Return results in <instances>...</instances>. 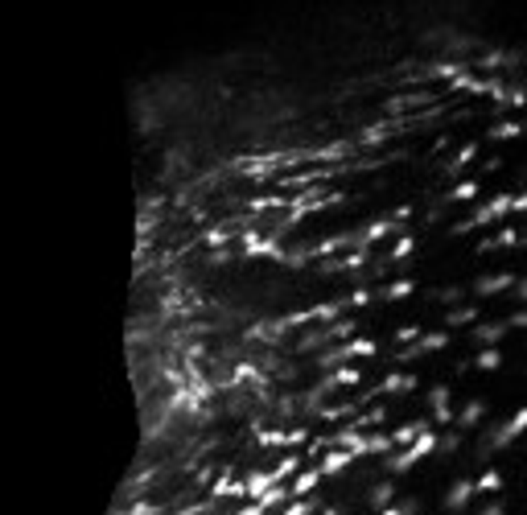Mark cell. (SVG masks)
I'll return each instance as SVG.
<instances>
[{"mask_svg":"<svg viewBox=\"0 0 527 515\" xmlns=\"http://www.w3.org/2000/svg\"><path fill=\"white\" fill-rule=\"evenodd\" d=\"M515 211V194H495L490 202H482L478 211L470 214V227H486V223H499Z\"/></svg>","mask_w":527,"mask_h":515,"instance_id":"obj_1","label":"cell"},{"mask_svg":"<svg viewBox=\"0 0 527 515\" xmlns=\"http://www.w3.org/2000/svg\"><path fill=\"white\" fill-rule=\"evenodd\" d=\"M355 462H359V453H350V449H342V445H330V449L321 453V462H317V466H321V474H326V478H338L342 470H350Z\"/></svg>","mask_w":527,"mask_h":515,"instance_id":"obj_2","label":"cell"},{"mask_svg":"<svg viewBox=\"0 0 527 515\" xmlns=\"http://www.w3.org/2000/svg\"><path fill=\"white\" fill-rule=\"evenodd\" d=\"M429 404H432V424H454V408H449V388L445 383H432L429 388Z\"/></svg>","mask_w":527,"mask_h":515,"instance_id":"obj_3","label":"cell"},{"mask_svg":"<svg viewBox=\"0 0 527 515\" xmlns=\"http://www.w3.org/2000/svg\"><path fill=\"white\" fill-rule=\"evenodd\" d=\"M474 494H478V482H470V478H461V482H454V487H449V494H445V511H449V515L466 511Z\"/></svg>","mask_w":527,"mask_h":515,"instance_id":"obj_4","label":"cell"},{"mask_svg":"<svg viewBox=\"0 0 527 515\" xmlns=\"http://www.w3.org/2000/svg\"><path fill=\"white\" fill-rule=\"evenodd\" d=\"M416 388H420V379H416V375L391 371V375H384V379L375 383V396H396V392H416Z\"/></svg>","mask_w":527,"mask_h":515,"instance_id":"obj_5","label":"cell"},{"mask_svg":"<svg viewBox=\"0 0 527 515\" xmlns=\"http://www.w3.org/2000/svg\"><path fill=\"white\" fill-rule=\"evenodd\" d=\"M326 474H321V466H305L292 482H288V491H292V499H309L313 491H317V482H321Z\"/></svg>","mask_w":527,"mask_h":515,"instance_id":"obj_6","label":"cell"},{"mask_svg":"<svg viewBox=\"0 0 527 515\" xmlns=\"http://www.w3.org/2000/svg\"><path fill=\"white\" fill-rule=\"evenodd\" d=\"M511 334V322H482V326L470 330V338L478 342V347H499V338Z\"/></svg>","mask_w":527,"mask_h":515,"instance_id":"obj_7","label":"cell"},{"mask_svg":"<svg viewBox=\"0 0 527 515\" xmlns=\"http://www.w3.org/2000/svg\"><path fill=\"white\" fill-rule=\"evenodd\" d=\"M515 277L511 272H495V277H478L474 281V297H495V293H503V289H515Z\"/></svg>","mask_w":527,"mask_h":515,"instance_id":"obj_8","label":"cell"},{"mask_svg":"<svg viewBox=\"0 0 527 515\" xmlns=\"http://www.w3.org/2000/svg\"><path fill=\"white\" fill-rule=\"evenodd\" d=\"M478 157V141H466L461 149H457L454 157H449V165H445V178H454V182H461V169Z\"/></svg>","mask_w":527,"mask_h":515,"instance_id":"obj_9","label":"cell"},{"mask_svg":"<svg viewBox=\"0 0 527 515\" xmlns=\"http://www.w3.org/2000/svg\"><path fill=\"white\" fill-rule=\"evenodd\" d=\"M276 487V478H272V470L264 474V470H247V503H260L264 494Z\"/></svg>","mask_w":527,"mask_h":515,"instance_id":"obj_10","label":"cell"},{"mask_svg":"<svg viewBox=\"0 0 527 515\" xmlns=\"http://www.w3.org/2000/svg\"><path fill=\"white\" fill-rule=\"evenodd\" d=\"M391 503H396V482H375V487H371V494H367V507L379 515V511H387Z\"/></svg>","mask_w":527,"mask_h":515,"instance_id":"obj_11","label":"cell"},{"mask_svg":"<svg viewBox=\"0 0 527 515\" xmlns=\"http://www.w3.org/2000/svg\"><path fill=\"white\" fill-rule=\"evenodd\" d=\"M527 132V124H519V120H499V124H490V141H519Z\"/></svg>","mask_w":527,"mask_h":515,"instance_id":"obj_12","label":"cell"},{"mask_svg":"<svg viewBox=\"0 0 527 515\" xmlns=\"http://www.w3.org/2000/svg\"><path fill=\"white\" fill-rule=\"evenodd\" d=\"M437 445H441V437H437L432 429H425V433H420L416 441L408 445V458H412V462H420L425 453H437Z\"/></svg>","mask_w":527,"mask_h":515,"instance_id":"obj_13","label":"cell"},{"mask_svg":"<svg viewBox=\"0 0 527 515\" xmlns=\"http://www.w3.org/2000/svg\"><path fill=\"white\" fill-rule=\"evenodd\" d=\"M470 322H478V305H457V309L445 313V326L449 330H461V326H470Z\"/></svg>","mask_w":527,"mask_h":515,"instance_id":"obj_14","label":"cell"},{"mask_svg":"<svg viewBox=\"0 0 527 515\" xmlns=\"http://www.w3.org/2000/svg\"><path fill=\"white\" fill-rule=\"evenodd\" d=\"M412 293H416V284L408 281V277H400V281H391V284H384V289H379V297H384V301H408Z\"/></svg>","mask_w":527,"mask_h":515,"instance_id":"obj_15","label":"cell"},{"mask_svg":"<svg viewBox=\"0 0 527 515\" xmlns=\"http://www.w3.org/2000/svg\"><path fill=\"white\" fill-rule=\"evenodd\" d=\"M425 429H429V421H408L404 429H396V433H391V441H396V449H408V445L416 441Z\"/></svg>","mask_w":527,"mask_h":515,"instance_id":"obj_16","label":"cell"},{"mask_svg":"<svg viewBox=\"0 0 527 515\" xmlns=\"http://www.w3.org/2000/svg\"><path fill=\"white\" fill-rule=\"evenodd\" d=\"M499 367H503V351L499 347H482L474 354V371H499Z\"/></svg>","mask_w":527,"mask_h":515,"instance_id":"obj_17","label":"cell"},{"mask_svg":"<svg viewBox=\"0 0 527 515\" xmlns=\"http://www.w3.org/2000/svg\"><path fill=\"white\" fill-rule=\"evenodd\" d=\"M482 417H486V400H470V404L457 412V424H461V429H474V424H482Z\"/></svg>","mask_w":527,"mask_h":515,"instance_id":"obj_18","label":"cell"},{"mask_svg":"<svg viewBox=\"0 0 527 515\" xmlns=\"http://www.w3.org/2000/svg\"><path fill=\"white\" fill-rule=\"evenodd\" d=\"M321 507H326V503H321L317 494H309V499H292L280 515H321Z\"/></svg>","mask_w":527,"mask_h":515,"instance_id":"obj_19","label":"cell"},{"mask_svg":"<svg viewBox=\"0 0 527 515\" xmlns=\"http://www.w3.org/2000/svg\"><path fill=\"white\" fill-rule=\"evenodd\" d=\"M445 198H449V202H474V198H478V182H474V178H466V182H454Z\"/></svg>","mask_w":527,"mask_h":515,"instance_id":"obj_20","label":"cell"},{"mask_svg":"<svg viewBox=\"0 0 527 515\" xmlns=\"http://www.w3.org/2000/svg\"><path fill=\"white\" fill-rule=\"evenodd\" d=\"M375 453H396V441L387 433H367V458H375Z\"/></svg>","mask_w":527,"mask_h":515,"instance_id":"obj_21","label":"cell"},{"mask_svg":"<svg viewBox=\"0 0 527 515\" xmlns=\"http://www.w3.org/2000/svg\"><path fill=\"white\" fill-rule=\"evenodd\" d=\"M355 330H359V322H355V318H338L334 326H330V338H334V342H350V338H355Z\"/></svg>","mask_w":527,"mask_h":515,"instance_id":"obj_22","label":"cell"},{"mask_svg":"<svg viewBox=\"0 0 527 515\" xmlns=\"http://www.w3.org/2000/svg\"><path fill=\"white\" fill-rule=\"evenodd\" d=\"M412 252H416V239H412V235H400V239H396V248H391V252H387V260H391V264H400V260H408L412 256Z\"/></svg>","mask_w":527,"mask_h":515,"instance_id":"obj_23","label":"cell"},{"mask_svg":"<svg viewBox=\"0 0 527 515\" xmlns=\"http://www.w3.org/2000/svg\"><path fill=\"white\" fill-rule=\"evenodd\" d=\"M495 491H503V474H499V470H482L478 474V494H495Z\"/></svg>","mask_w":527,"mask_h":515,"instance_id":"obj_24","label":"cell"},{"mask_svg":"<svg viewBox=\"0 0 527 515\" xmlns=\"http://www.w3.org/2000/svg\"><path fill=\"white\" fill-rule=\"evenodd\" d=\"M330 375H334L338 388H359V383H362V371H359V367H338V371H330Z\"/></svg>","mask_w":527,"mask_h":515,"instance_id":"obj_25","label":"cell"},{"mask_svg":"<svg viewBox=\"0 0 527 515\" xmlns=\"http://www.w3.org/2000/svg\"><path fill=\"white\" fill-rule=\"evenodd\" d=\"M420 347H425V351H445V347H449V330H432V334H420Z\"/></svg>","mask_w":527,"mask_h":515,"instance_id":"obj_26","label":"cell"},{"mask_svg":"<svg viewBox=\"0 0 527 515\" xmlns=\"http://www.w3.org/2000/svg\"><path fill=\"white\" fill-rule=\"evenodd\" d=\"M495 235H499V248H515V243H523V231H515V227H507V223Z\"/></svg>","mask_w":527,"mask_h":515,"instance_id":"obj_27","label":"cell"},{"mask_svg":"<svg viewBox=\"0 0 527 515\" xmlns=\"http://www.w3.org/2000/svg\"><path fill=\"white\" fill-rule=\"evenodd\" d=\"M260 445H288V429H260Z\"/></svg>","mask_w":527,"mask_h":515,"instance_id":"obj_28","label":"cell"},{"mask_svg":"<svg viewBox=\"0 0 527 515\" xmlns=\"http://www.w3.org/2000/svg\"><path fill=\"white\" fill-rule=\"evenodd\" d=\"M416 338H420V326H416V322H408V326L396 330V342H404V347H408V342H416Z\"/></svg>","mask_w":527,"mask_h":515,"instance_id":"obj_29","label":"cell"},{"mask_svg":"<svg viewBox=\"0 0 527 515\" xmlns=\"http://www.w3.org/2000/svg\"><path fill=\"white\" fill-rule=\"evenodd\" d=\"M457 449H461V433H445L437 445V453H457Z\"/></svg>","mask_w":527,"mask_h":515,"instance_id":"obj_30","label":"cell"},{"mask_svg":"<svg viewBox=\"0 0 527 515\" xmlns=\"http://www.w3.org/2000/svg\"><path fill=\"white\" fill-rule=\"evenodd\" d=\"M157 511H161L157 503H132L128 511H112V515H157Z\"/></svg>","mask_w":527,"mask_h":515,"instance_id":"obj_31","label":"cell"},{"mask_svg":"<svg viewBox=\"0 0 527 515\" xmlns=\"http://www.w3.org/2000/svg\"><path fill=\"white\" fill-rule=\"evenodd\" d=\"M326 449H330V437H313V441L305 445V458H321Z\"/></svg>","mask_w":527,"mask_h":515,"instance_id":"obj_32","label":"cell"},{"mask_svg":"<svg viewBox=\"0 0 527 515\" xmlns=\"http://www.w3.org/2000/svg\"><path fill=\"white\" fill-rule=\"evenodd\" d=\"M305 441H309V429H305V424L288 429V445H292V449H297V445H305Z\"/></svg>","mask_w":527,"mask_h":515,"instance_id":"obj_33","label":"cell"},{"mask_svg":"<svg viewBox=\"0 0 527 515\" xmlns=\"http://www.w3.org/2000/svg\"><path fill=\"white\" fill-rule=\"evenodd\" d=\"M400 507H404V515H420V499L408 494V499H400Z\"/></svg>","mask_w":527,"mask_h":515,"instance_id":"obj_34","label":"cell"},{"mask_svg":"<svg viewBox=\"0 0 527 515\" xmlns=\"http://www.w3.org/2000/svg\"><path fill=\"white\" fill-rule=\"evenodd\" d=\"M350 305H371V289H355V293H350Z\"/></svg>","mask_w":527,"mask_h":515,"instance_id":"obj_35","label":"cell"},{"mask_svg":"<svg viewBox=\"0 0 527 515\" xmlns=\"http://www.w3.org/2000/svg\"><path fill=\"white\" fill-rule=\"evenodd\" d=\"M507 322H511V330H527V309H519V313H511Z\"/></svg>","mask_w":527,"mask_h":515,"instance_id":"obj_36","label":"cell"},{"mask_svg":"<svg viewBox=\"0 0 527 515\" xmlns=\"http://www.w3.org/2000/svg\"><path fill=\"white\" fill-rule=\"evenodd\" d=\"M235 515H268V507H264V503H247V507H239Z\"/></svg>","mask_w":527,"mask_h":515,"instance_id":"obj_37","label":"cell"},{"mask_svg":"<svg viewBox=\"0 0 527 515\" xmlns=\"http://www.w3.org/2000/svg\"><path fill=\"white\" fill-rule=\"evenodd\" d=\"M478 515H507V507H503V503H486Z\"/></svg>","mask_w":527,"mask_h":515,"instance_id":"obj_38","label":"cell"},{"mask_svg":"<svg viewBox=\"0 0 527 515\" xmlns=\"http://www.w3.org/2000/svg\"><path fill=\"white\" fill-rule=\"evenodd\" d=\"M515 214H527V190H523V194H515Z\"/></svg>","mask_w":527,"mask_h":515,"instance_id":"obj_39","label":"cell"},{"mask_svg":"<svg viewBox=\"0 0 527 515\" xmlns=\"http://www.w3.org/2000/svg\"><path fill=\"white\" fill-rule=\"evenodd\" d=\"M515 297H519V301H527V277L519 284H515Z\"/></svg>","mask_w":527,"mask_h":515,"instance_id":"obj_40","label":"cell"},{"mask_svg":"<svg viewBox=\"0 0 527 515\" xmlns=\"http://www.w3.org/2000/svg\"><path fill=\"white\" fill-rule=\"evenodd\" d=\"M379 515H404V507H400V503H391V507H387V511H379Z\"/></svg>","mask_w":527,"mask_h":515,"instance_id":"obj_41","label":"cell"},{"mask_svg":"<svg viewBox=\"0 0 527 515\" xmlns=\"http://www.w3.org/2000/svg\"><path fill=\"white\" fill-rule=\"evenodd\" d=\"M321 515H342V511H338V507H321Z\"/></svg>","mask_w":527,"mask_h":515,"instance_id":"obj_42","label":"cell"},{"mask_svg":"<svg viewBox=\"0 0 527 515\" xmlns=\"http://www.w3.org/2000/svg\"><path fill=\"white\" fill-rule=\"evenodd\" d=\"M523 248H527V227H523Z\"/></svg>","mask_w":527,"mask_h":515,"instance_id":"obj_43","label":"cell"},{"mask_svg":"<svg viewBox=\"0 0 527 515\" xmlns=\"http://www.w3.org/2000/svg\"><path fill=\"white\" fill-rule=\"evenodd\" d=\"M445 515H449V511H445Z\"/></svg>","mask_w":527,"mask_h":515,"instance_id":"obj_44","label":"cell"}]
</instances>
